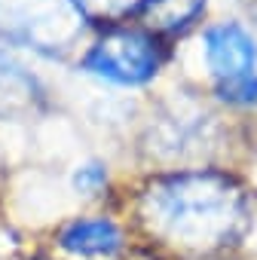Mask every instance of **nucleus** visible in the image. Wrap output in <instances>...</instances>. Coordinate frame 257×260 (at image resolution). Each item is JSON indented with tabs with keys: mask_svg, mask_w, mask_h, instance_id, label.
Masks as SVG:
<instances>
[{
	"mask_svg": "<svg viewBox=\"0 0 257 260\" xmlns=\"http://www.w3.org/2000/svg\"><path fill=\"white\" fill-rule=\"evenodd\" d=\"M92 28L80 0H0V40L49 61H74Z\"/></svg>",
	"mask_w": 257,
	"mask_h": 260,
	"instance_id": "nucleus-3",
	"label": "nucleus"
},
{
	"mask_svg": "<svg viewBox=\"0 0 257 260\" xmlns=\"http://www.w3.org/2000/svg\"><path fill=\"white\" fill-rule=\"evenodd\" d=\"M71 68L107 92L144 95L159 89L178 68V46L135 19H116L92 28Z\"/></svg>",
	"mask_w": 257,
	"mask_h": 260,
	"instance_id": "nucleus-2",
	"label": "nucleus"
},
{
	"mask_svg": "<svg viewBox=\"0 0 257 260\" xmlns=\"http://www.w3.org/2000/svg\"><path fill=\"white\" fill-rule=\"evenodd\" d=\"M68 187L77 199L83 202H92V205H116L119 193H116V178H113V169L107 159L101 156H89V159H80L71 175H68Z\"/></svg>",
	"mask_w": 257,
	"mask_h": 260,
	"instance_id": "nucleus-7",
	"label": "nucleus"
},
{
	"mask_svg": "<svg viewBox=\"0 0 257 260\" xmlns=\"http://www.w3.org/2000/svg\"><path fill=\"white\" fill-rule=\"evenodd\" d=\"M116 205L153 260H236L257 239V190L236 162L144 169Z\"/></svg>",
	"mask_w": 257,
	"mask_h": 260,
	"instance_id": "nucleus-1",
	"label": "nucleus"
},
{
	"mask_svg": "<svg viewBox=\"0 0 257 260\" xmlns=\"http://www.w3.org/2000/svg\"><path fill=\"white\" fill-rule=\"evenodd\" d=\"M211 13L214 0H144L132 19L172 46H181L211 19Z\"/></svg>",
	"mask_w": 257,
	"mask_h": 260,
	"instance_id": "nucleus-6",
	"label": "nucleus"
},
{
	"mask_svg": "<svg viewBox=\"0 0 257 260\" xmlns=\"http://www.w3.org/2000/svg\"><path fill=\"white\" fill-rule=\"evenodd\" d=\"M52 245L68 260H135L144 251L119 205L68 217L52 233Z\"/></svg>",
	"mask_w": 257,
	"mask_h": 260,
	"instance_id": "nucleus-5",
	"label": "nucleus"
},
{
	"mask_svg": "<svg viewBox=\"0 0 257 260\" xmlns=\"http://www.w3.org/2000/svg\"><path fill=\"white\" fill-rule=\"evenodd\" d=\"M80 4L89 13V19L101 25V22H116V19H132L144 0H80Z\"/></svg>",
	"mask_w": 257,
	"mask_h": 260,
	"instance_id": "nucleus-9",
	"label": "nucleus"
},
{
	"mask_svg": "<svg viewBox=\"0 0 257 260\" xmlns=\"http://www.w3.org/2000/svg\"><path fill=\"white\" fill-rule=\"evenodd\" d=\"M181 77L202 92L257 74V28L239 13H211V19L178 46Z\"/></svg>",
	"mask_w": 257,
	"mask_h": 260,
	"instance_id": "nucleus-4",
	"label": "nucleus"
},
{
	"mask_svg": "<svg viewBox=\"0 0 257 260\" xmlns=\"http://www.w3.org/2000/svg\"><path fill=\"white\" fill-rule=\"evenodd\" d=\"M37 95H40L37 77L25 71L19 61H13L10 52L0 49V110L31 107Z\"/></svg>",
	"mask_w": 257,
	"mask_h": 260,
	"instance_id": "nucleus-8",
	"label": "nucleus"
}]
</instances>
